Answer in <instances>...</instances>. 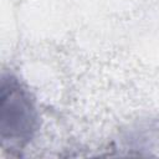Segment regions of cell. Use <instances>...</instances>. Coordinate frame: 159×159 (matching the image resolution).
Wrapping results in <instances>:
<instances>
[{
    "mask_svg": "<svg viewBox=\"0 0 159 159\" xmlns=\"http://www.w3.org/2000/svg\"><path fill=\"white\" fill-rule=\"evenodd\" d=\"M37 117L27 91L16 77L4 73L0 84V133L2 145L22 149L34 137Z\"/></svg>",
    "mask_w": 159,
    "mask_h": 159,
    "instance_id": "obj_1",
    "label": "cell"
}]
</instances>
